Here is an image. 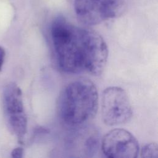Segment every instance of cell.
Segmentation results:
<instances>
[{
	"label": "cell",
	"mask_w": 158,
	"mask_h": 158,
	"mask_svg": "<svg viewBox=\"0 0 158 158\" xmlns=\"http://www.w3.org/2000/svg\"><path fill=\"white\" fill-rule=\"evenodd\" d=\"M51 35L56 60L62 71L70 73L86 71L96 76L102 73L108 49L99 33L76 27L59 15L52 22Z\"/></svg>",
	"instance_id": "1"
},
{
	"label": "cell",
	"mask_w": 158,
	"mask_h": 158,
	"mask_svg": "<svg viewBox=\"0 0 158 158\" xmlns=\"http://www.w3.org/2000/svg\"><path fill=\"white\" fill-rule=\"evenodd\" d=\"M98 95L90 80L80 78L67 85L57 100L58 114L62 120L71 126L82 124L96 114Z\"/></svg>",
	"instance_id": "2"
},
{
	"label": "cell",
	"mask_w": 158,
	"mask_h": 158,
	"mask_svg": "<svg viewBox=\"0 0 158 158\" xmlns=\"http://www.w3.org/2000/svg\"><path fill=\"white\" fill-rule=\"evenodd\" d=\"M1 101L9 130L22 141L27 130V117L20 88L12 82L7 84L2 89Z\"/></svg>",
	"instance_id": "3"
},
{
	"label": "cell",
	"mask_w": 158,
	"mask_h": 158,
	"mask_svg": "<svg viewBox=\"0 0 158 158\" xmlns=\"http://www.w3.org/2000/svg\"><path fill=\"white\" fill-rule=\"evenodd\" d=\"M132 107L125 91L118 86L106 88L102 94L101 115L107 125L128 122L132 117Z\"/></svg>",
	"instance_id": "4"
},
{
	"label": "cell",
	"mask_w": 158,
	"mask_h": 158,
	"mask_svg": "<svg viewBox=\"0 0 158 158\" xmlns=\"http://www.w3.org/2000/svg\"><path fill=\"white\" fill-rule=\"evenodd\" d=\"M122 0H75L74 9L78 20L94 25L117 16L122 9Z\"/></svg>",
	"instance_id": "5"
},
{
	"label": "cell",
	"mask_w": 158,
	"mask_h": 158,
	"mask_svg": "<svg viewBox=\"0 0 158 158\" xmlns=\"http://www.w3.org/2000/svg\"><path fill=\"white\" fill-rule=\"evenodd\" d=\"M102 150L107 157L136 158L139 152V145L136 138L130 131L115 128L104 136Z\"/></svg>",
	"instance_id": "6"
},
{
	"label": "cell",
	"mask_w": 158,
	"mask_h": 158,
	"mask_svg": "<svg viewBox=\"0 0 158 158\" xmlns=\"http://www.w3.org/2000/svg\"><path fill=\"white\" fill-rule=\"evenodd\" d=\"M141 157H158V147L156 143H151L144 145L141 150Z\"/></svg>",
	"instance_id": "7"
},
{
	"label": "cell",
	"mask_w": 158,
	"mask_h": 158,
	"mask_svg": "<svg viewBox=\"0 0 158 158\" xmlns=\"http://www.w3.org/2000/svg\"><path fill=\"white\" fill-rule=\"evenodd\" d=\"M23 149L22 148H16L12 151L11 155H12V157H13L20 158L23 157Z\"/></svg>",
	"instance_id": "8"
},
{
	"label": "cell",
	"mask_w": 158,
	"mask_h": 158,
	"mask_svg": "<svg viewBox=\"0 0 158 158\" xmlns=\"http://www.w3.org/2000/svg\"><path fill=\"white\" fill-rule=\"evenodd\" d=\"M5 56H6V52L2 47L0 46V71L2 69L4 59H5Z\"/></svg>",
	"instance_id": "9"
}]
</instances>
